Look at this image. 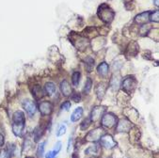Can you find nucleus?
<instances>
[{
    "label": "nucleus",
    "instance_id": "4be33fe9",
    "mask_svg": "<svg viewBox=\"0 0 159 158\" xmlns=\"http://www.w3.org/2000/svg\"><path fill=\"white\" fill-rule=\"evenodd\" d=\"M91 124V120H90V118H87V119H85L82 122H81V124H80V129L81 130H87V128H89V125Z\"/></svg>",
    "mask_w": 159,
    "mask_h": 158
},
{
    "label": "nucleus",
    "instance_id": "72a5a7b5",
    "mask_svg": "<svg viewBox=\"0 0 159 158\" xmlns=\"http://www.w3.org/2000/svg\"><path fill=\"white\" fill-rule=\"evenodd\" d=\"M154 3H155V6L158 7L159 6V2H158V0H154Z\"/></svg>",
    "mask_w": 159,
    "mask_h": 158
},
{
    "label": "nucleus",
    "instance_id": "423d86ee",
    "mask_svg": "<svg viewBox=\"0 0 159 158\" xmlns=\"http://www.w3.org/2000/svg\"><path fill=\"white\" fill-rule=\"evenodd\" d=\"M23 106V108L25 109V111L26 112V114L29 116V117H33L37 111V107H36V105L30 100H25L22 104Z\"/></svg>",
    "mask_w": 159,
    "mask_h": 158
},
{
    "label": "nucleus",
    "instance_id": "393cba45",
    "mask_svg": "<svg viewBox=\"0 0 159 158\" xmlns=\"http://www.w3.org/2000/svg\"><path fill=\"white\" fill-rule=\"evenodd\" d=\"M66 133V126L65 125H61L58 128L57 132V137H61Z\"/></svg>",
    "mask_w": 159,
    "mask_h": 158
},
{
    "label": "nucleus",
    "instance_id": "7ed1b4c3",
    "mask_svg": "<svg viewBox=\"0 0 159 158\" xmlns=\"http://www.w3.org/2000/svg\"><path fill=\"white\" fill-rule=\"evenodd\" d=\"M117 122L118 119L112 113H107L101 119V124L105 128H112L117 124Z\"/></svg>",
    "mask_w": 159,
    "mask_h": 158
},
{
    "label": "nucleus",
    "instance_id": "9d476101",
    "mask_svg": "<svg viewBox=\"0 0 159 158\" xmlns=\"http://www.w3.org/2000/svg\"><path fill=\"white\" fill-rule=\"evenodd\" d=\"M106 111V107L105 106H95L92 111H91V115H90V120L91 121H96L98 119L102 118L103 113Z\"/></svg>",
    "mask_w": 159,
    "mask_h": 158
},
{
    "label": "nucleus",
    "instance_id": "a878e982",
    "mask_svg": "<svg viewBox=\"0 0 159 158\" xmlns=\"http://www.w3.org/2000/svg\"><path fill=\"white\" fill-rule=\"evenodd\" d=\"M11 154L7 150H1L0 151V158H11Z\"/></svg>",
    "mask_w": 159,
    "mask_h": 158
},
{
    "label": "nucleus",
    "instance_id": "5701e85b",
    "mask_svg": "<svg viewBox=\"0 0 159 158\" xmlns=\"http://www.w3.org/2000/svg\"><path fill=\"white\" fill-rule=\"evenodd\" d=\"M91 87H92V81H91V79L90 78H87V81L85 83V87H84V89H83L84 93H86V94L89 93L90 91V89H91Z\"/></svg>",
    "mask_w": 159,
    "mask_h": 158
},
{
    "label": "nucleus",
    "instance_id": "c9c22d12",
    "mask_svg": "<svg viewBox=\"0 0 159 158\" xmlns=\"http://www.w3.org/2000/svg\"><path fill=\"white\" fill-rule=\"evenodd\" d=\"M92 158H94V157H92Z\"/></svg>",
    "mask_w": 159,
    "mask_h": 158
},
{
    "label": "nucleus",
    "instance_id": "473e14b6",
    "mask_svg": "<svg viewBox=\"0 0 159 158\" xmlns=\"http://www.w3.org/2000/svg\"><path fill=\"white\" fill-rule=\"evenodd\" d=\"M72 158H79V156L77 155V153H74L73 154V157Z\"/></svg>",
    "mask_w": 159,
    "mask_h": 158
},
{
    "label": "nucleus",
    "instance_id": "1a4fd4ad",
    "mask_svg": "<svg viewBox=\"0 0 159 158\" xmlns=\"http://www.w3.org/2000/svg\"><path fill=\"white\" fill-rule=\"evenodd\" d=\"M39 110H40V112H41V114L43 116H48L53 111V106H52V104L50 102L44 101V102H42L39 105Z\"/></svg>",
    "mask_w": 159,
    "mask_h": 158
},
{
    "label": "nucleus",
    "instance_id": "7c9ffc66",
    "mask_svg": "<svg viewBox=\"0 0 159 158\" xmlns=\"http://www.w3.org/2000/svg\"><path fill=\"white\" fill-rule=\"evenodd\" d=\"M72 143H73V138H69V141H68V148H67V151H68V152H70V151H71Z\"/></svg>",
    "mask_w": 159,
    "mask_h": 158
},
{
    "label": "nucleus",
    "instance_id": "cd10ccee",
    "mask_svg": "<svg viewBox=\"0 0 159 158\" xmlns=\"http://www.w3.org/2000/svg\"><path fill=\"white\" fill-rule=\"evenodd\" d=\"M72 100L75 102V103H79L80 100H81V97L79 95V93H74L73 96H72Z\"/></svg>",
    "mask_w": 159,
    "mask_h": 158
},
{
    "label": "nucleus",
    "instance_id": "b1692460",
    "mask_svg": "<svg viewBox=\"0 0 159 158\" xmlns=\"http://www.w3.org/2000/svg\"><path fill=\"white\" fill-rule=\"evenodd\" d=\"M42 135H43V133H42V129H41L40 127H36V129L34 130V133H33L34 139H35V141H36V142L40 140V138H42Z\"/></svg>",
    "mask_w": 159,
    "mask_h": 158
},
{
    "label": "nucleus",
    "instance_id": "f704fd0d",
    "mask_svg": "<svg viewBox=\"0 0 159 158\" xmlns=\"http://www.w3.org/2000/svg\"><path fill=\"white\" fill-rule=\"evenodd\" d=\"M25 158H33V157H31V156H26Z\"/></svg>",
    "mask_w": 159,
    "mask_h": 158
},
{
    "label": "nucleus",
    "instance_id": "412c9836",
    "mask_svg": "<svg viewBox=\"0 0 159 158\" xmlns=\"http://www.w3.org/2000/svg\"><path fill=\"white\" fill-rule=\"evenodd\" d=\"M149 20L152 22H158L159 21V11H152L149 13Z\"/></svg>",
    "mask_w": 159,
    "mask_h": 158
},
{
    "label": "nucleus",
    "instance_id": "c756f323",
    "mask_svg": "<svg viewBox=\"0 0 159 158\" xmlns=\"http://www.w3.org/2000/svg\"><path fill=\"white\" fill-rule=\"evenodd\" d=\"M61 147H62V144H61V142H60V141H58V142H57V144L55 145L54 151H55L57 153H58V152L60 151V150H61Z\"/></svg>",
    "mask_w": 159,
    "mask_h": 158
},
{
    "label": "nucleus",
    "instance_id": "4468645a",
    "mask_svg": "<svg viewBox=\"0 0 159 158\" xmlns=\"http://www.w3.org/2000/svg\"><path fill=\"white\" fill-rule=\"evenodd\" d=\"M149 13L150 12H143L138 15L135 20L138 24H146L149 21Z\"/></svg>",
    "mask_w": 159,
    "mask_h": 158
},
{
    "label": "nucleus",
    "instance_id": "6e6552de",
    "mask_svg": "<svg viewBox=\"0 0 159 158\" xmlns=\"http://www.w3.org/2000/svg\"><path fill=\"white\" fill-rule=\"evenodd\" d=\"M103 136V129L102 128H96L92 131H90L87 136H86V139L88 141H97L101 138V137Z\"/></svg>",
    "mask_w": 159,
    "mask_h": 158
},
{
    "label": "nucleus",
    "instance_id": "a211bd4d",
    "mask_svg": "<svg viewBox=\"0 0 159 158\" xmlns=\"http://www.w3.org/2000/svg\"><path fill=\"white\" fill-rule=\"evenodd\" d=\"M100 151V147L99 145L97 144H95L94 146H90L89 147L86 151H85V153L86 154H91V155H95V154H97Z\"/></svg>",
    "mask_w": 159,
    "mask_h": 158
},
{
    "label": "nucleus",
    "instance_id": "9b49d317",
    "mask_svg": "<svg viewBox=\"0 0 159 158\" xmlns=\"http://www.w3.org/2000/svg\"><path fill=\"white\" fill-rule=\"evenodd\" d=\"M60 90H61L62 94L64 96H69L70 94H72V92H73L72 87L70 86V84L66 80L61 82V84H60Z\"/></svg>",
    "mask_w": 159,
    "mask_h": 158
},
{
    "label": "nucleus",
    "instance_id": "ddd939ff",
    "mask_svg": "<svg viewBox=\"0 0 159 158\" xmlns=\"http://www.w3.org/2000/svg\"><path fill=\"white\" fill-rule=\"evenodd\" d=\"M108 71H109V66H108L107 63H106V62L100 63L99 66L97 67V72H98V74H99L101 76H106V75H107Z\"/></svg>",
    "mask_w": 159,
    "mask_h": 158
},
{
    "label": "nucleus",
    "instance_id": "2f4dec72",
    "mask_svg": "<svg viewBox=\"0 0 159 158\" xmlns=\"http://www.w3.org/2000/svg\"><path fill=\"white\" fill-rule=\"evenodd\" d=\"M5 143V138L2 134H0V148H1Z\"/></svg>",
    "mask_w": 159,
    "mask_h": 158
},
{
    "label": "nucleus",
    "instance_id": "39448f33",
    "mask_svg": "<svg viewBox=\"0 0 159 158\" xmlns=\"http://www.w3.org/2000/svg\"><path fill=\"white\" fill-rule=\"evenodd\" d=\"M99 140H100L101 145L106 149H112L117 146V142L114 140V138L110 135H107V134L102 136Z\"/></svg>",
    "mask_w": 159,
    "mask_h": 158
},
{
    "label": "nucleus",
    "instance_id": "aec40b11",
    "mask_svg": "<svg viewBox=\"0 0 159 158\" xmlns=\"http://www.w3.org/2000/svg\"><path fill=\"white\" fill-rule=\"evenodd\" d=\"M80 73L79 72H75L72 75V83L75 87H77L79 82H80Z\"/></svg>",
    "mask_w": 159,
    "mask_h": 158
},
{
    "label": "nucleus",
    "instance_id": "6ab92c4d",
    "mask_svg": "<svg viewBox=\"0 0 159 158\" xmlns=\"http://www.w3.org/2000/svg\"><path fill=\"white\" fill-rule=\"evenodd\" d=\"M44 148H45V142H42L39 144L37 148V157L38 158H43L44 154Z\"/></svg>",
    "mask_w": 159,
    "mask_h": 158
},
{
    "label": "nucleus",
    "instance_id": "f8f14e48",
    "mask_svg": "<svg viewBox=\"0 0 159 158\" xmlns=\"http://www.w3.org/2000/svg\"><path fill=\"white\" fill-rule=\"evenodd\" d=\"M83 113H84V110H83V107H77L75 109V111L72 113L71 115V121L72 122H76L78 121L82 116H83Z\"/></svg>",
    "mask_w": 159,
    "mask_h": 158
},
{
    "label": "nucleus",
    "instance_id": "dca6fc26",
    "mask_svg": "<svg viewBox=\"0 0 159 158\" xmlns=\"http://www.w3.org/2000/svg\"><path fill=\"white\" fill-rule=\"evenodd\" d=\"M32 93H33V96L35 97V99H37V100L41 99L44 94L43 89L40 86H35L33 90H32Z\"/></svg>",
    "mask_w": 159,
    "mask_h": 158
},
{
    "label": "nucleus",
    "instance_id": "20e7f679",
    "mask_svg": "<svg viewBox=\"0 0 159 158\" xmlns=\"http://www.w3.org/2000/svg\"><path fill=\"white\" fill-rule=\"evenodd\" d=\"M137 86V80L134 76H127L123 79L121 83V87L123 90L127 93H131Z\"/></svg>",
    "mask_w": 159,
    "mask_h": 158
},
{
    "label": "nucleus",
    "instance_id": "c85d7f7f",
    "mask_svg": "<svg viewBox=\"0 0 159 158\" xmlns=\"http://www.w3.org/2000/svg\"><path fill=\"white\" fill-rule=\"evenodd\" d=\"M57 155V153L53 150V151H48L46 154H45V158H55L56 156Z\"/></svg>",
    "mask_w": 159,
    "mask_h": 158
},
{
    "label": "nucleus",
    "instance_id": "2eb2a0df",
    "mask_svg": "<svg viewBox=\"0 0 159 158\" xmlns=\"http://www.w3.org/2000/svg\"><path fill=\"white\" fill-rule=\"evenodd\" d=\"M44 90H45V92H46L47 95L52 96L53 94L56 92V86H55V84L52 83V82L46 83V84H45V87H44Z\"/></svg>",
    "mask_w": 159,
    "mask_h": 158
},
{
    "label": "nucleus",
    "instance_id": "bb28decb",
    "mask_svg": "<svg viewBox=\"0 0 159 158\" xmlns=\"http://www.w3.org/2000/svg\"><path fill=\"white\" fill-rule=\"evenodd\" d=\"M71 108V103L69 101H66L64 102L62 105H61V109L62 110H65V111H68L69 109Z\"/></svg>",
    "mask_w": 159,
    "mask_h": 158
},
{
    "label": "nucleus",
    "instance_id": "f3484780",
    "mask_svg": "<svg viewBox=\"0 0 159 158\" xmlns=\"http://www.w3.org/2000/svg\"><path fill=\"white\" fill-rule=\"evenodd\" d=\"M106 89H107V86L105 83H100L97 88H96V94H97V97L99 99H102V97L104 96V94L106 92Z\"/></svg>",
    "mask_w": 159,
    "mask_h": 158
},
{
    "label": "nucleus",
    "instance_id": "0eeeda50",
    "mask_svg": "<svg viewBox=\"0 0 159 158\" xmlns=\"http://www.w3.org/2000/svg\"><path fill=\"white\" fill-rule=\"evenodd\" d=\"M117 131L120 133H124V132H129L132 129V124L129 120L125 119L120 120L119 122H117Z\"/></svg>",
    "mask_w": 159,
    "mask_h": 158
},
{
    "label": "nucleus",
    "instance_id": "f257e3e1",
    "mask_svg": "<svg viewBox=\"0 0 159 158\" xmlns=\"http://www.w3.org/2000/svg\"><path fill=\"white\" fill-rule=\"evenodd\" d=\"M25 126V116L23 111L17 110L12 115V132L16 137H22Z\"/></svg>",
    "mask_w": 159,
    "mask_h": 158
},
{
    "label": "nucleus",
    "instance_id": "f03ea898",
    "mask_svg": "<svg viewBox=\"0 0 159 158\" xmlns=\"http://www.w3.org/2000/svg\"><path fill=\"white\" fill-rule=\"evenodd\" d=\"M98 16H99V18H100L103 22L108 24V23L112 22V20L114 19L115 13H114V11L109 8L108 5L103 4V5H101V6L99 7V9H98Z\"/></svg>",
    "mask_w": 159,
    "mask_h": 158
}]
</instances>
